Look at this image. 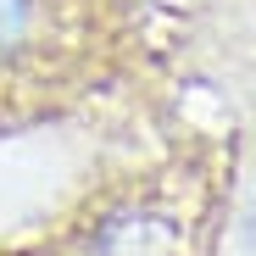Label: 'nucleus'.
I'll return each mask as SVG.
<instances>
[{
	"instance_id": "f257e3e1",
	"label": "nucleus",
	"mask_w": 256,
	"mask_h": 256,
	"mask_svg": "<svg viewBox=\"0 0 256 256\" xmlns=\"http://www.w3.org/2000/svg\"><path fill=\"white\" fill-rule=\"evenodd\" d=\"M95 256H184V234L173 218H162L150 206H128L100 223Z\"/></svg>"
},
{
	"instance_id": "f03ea898",
	"label": "nucleus",
	"mask_w": 256,
	"mask_h": 256,
	"mask_svg": "<svg viewBox=\"0 0 256 256\" xmlns=\"http://www.w3.org/2000/svg\"><path fill=\"white\" fill-rule=\"evenodd\" d=\"M39 39V0H0V67Z\"/></svg>"
}]
</instances>
